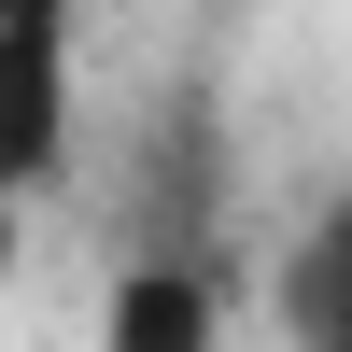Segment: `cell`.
<instances>
[{
    "mask_svg": "<svg viewBox=\"0 0 352 352\" xmlns=\"http://www.w3.org/2000/svg\"><path fill=\"white\" fill-rule=\"evenodd\" d=\"M282 324H296V352H352V197H324L310 240L282 254Z\"/></svg>",
    "mask_w": 352,
    "mask_h": 352,
    "instance_id": "obj_4",
    "label": "cell"
},
{
    "mask_svg": "<svg viewBox=\"0 0 352 352\" xmlns=\"http://www.w3.org/2000/svg\"><path fill=\"white\" fill-rule=\"evenodd\" d=\"M85 0H0V28H71Z\"/></svg>",
    "mask_w": 352,
    "mask_h": 352,
    "instance_id": "obj_5",
    "label": "cell"
},
{
    "mask_svg": "<svg viewBox=\"0 0 352 352\" xmlns=\"http://www.w3.org/2000/svg\"><path fill=\"white\" fill-rule=\"evenodd\" d=\"M14 240H28V226H14V197H0V282H14Z\"/></svg>",
    "mask_w": 352,
    "mask_h": 352,
    "instance_id": "obj_6",
    "label": "cell"
},
{
    "mask_svg": "<svg viewBox=\"0 0 352 352\" xmlns=\"http://www.w3.org/2000/svg\"><path fill=\"white\" fill-rule=\"evenodd\" d=\"M71 169V28H0V197H43Z\"/></svg>",
    "mask_w": 352,
    "mask_h": 352,
    "instance_id": "obj_1",
    "label": "cell"
},
{
    "mask_svg": "<svg viewBox=\"0 0 352 352\" xmlns=\"http://www.w3.org/2000/svg\"><path fill=\"white\" fill-rule=\"evenodd\" d=\"M212 99H169V127L141 141V254H212Z\"/></svg>",
    "mask_w": 352,
    "mask_h": 352,
    "instance_id": "obj_3",
    "label": "cell"
},
{
    "mask_svg": "<svg viewBox=\"0 0 352 352\" xmlns=\"http://www.w3.org/2000/svg\"><path fill=\"white\" fill-rule=\"evenodd\" d=\"M99 352H226V282L212 254H127L99 296Z\"/></svg>",
    "mask_w": 352,
    "mask_h": 352,
    "instance_id": "obj_2",
    "label": "cell"
}]
</instances>
